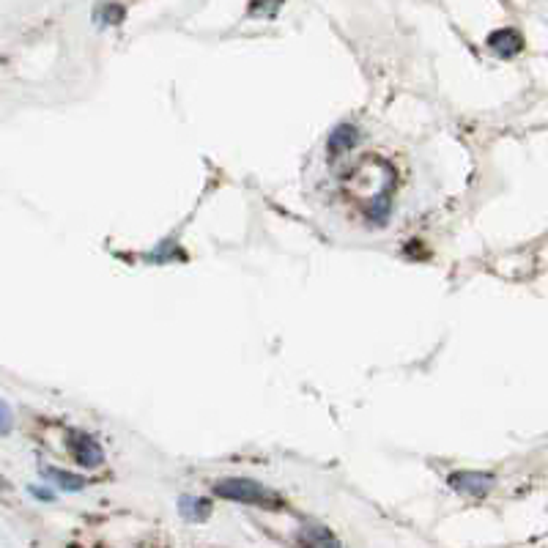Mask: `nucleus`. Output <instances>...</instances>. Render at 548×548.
Masks as SVG:
<instances>
[{
	"label": "nucleus",
	"mask_w": 548,
	"mask_h": 548,
	"mask_svg": "<svg viewBox=\"0 0 548 548\" xmlns=\"http://www.w3.org/2000/svg\"><path fill=\"white\" fill-rule=\"evenodd\" d=\"M296 548H340L338 538L324 524H302L296 532Z\"/></svg>",
	"instance_id": "obj_4"
},
{
	"label": "nucleus",
	"mask_w": 548,
	"mask_h": 548,
	"mask_svg": "<svg viewBox=\"0 0 548 548\" xmlns=\"http://www.w3.org/2000/svg\"><path fill=\"white\" fill-rule=\"evenodd\" d=\"M33 494L39 499H53V491H47V488H33Z\"/></svg>",
	"instance_id": "obj_11"
},
{
	"label": "nucleus",
	"mask_w": 548,
	"mask_h": 548,
	"mask_svg": "<svg viewBox=\"0 0 548 548\" xmlns=\"http://www.w3.org/2000/svg\"><path fill=\"white\" fill-rule=\"evenodd\" d=\"M14 428V414H11V406L6 401H0V436H6Z\"/></svg>",
	"instance_id": "obj_9"
},
{
	"label": "nucleus",
	"mask_w": 548,
	"mask_h": 548,
	"mask_svg": "<svg viewBox=\"0 0 548 548\" xmlns=\"http://www.w3.org/2000/svg\"><path fill=\"white\" fill-rule=\"evenodd\" d=\"M214 494L222 496V499H231V502H239V505L280 507V496L269 491L258 480H250V477H228V480H220V483H214Z\"/></svg>",
	"instance_id": "obj_1"
},
{
	"label": "nucleus",
	"mask_w": 548,
	"mask_h": 548,
	"mask_svg": "<svg viewBox=\"0 0 548 548\" xmlns=\"http://www.w3.org/2000/svg\"><path fill=\"white\" fill-rule=\"evenodd\" d=\"M250 11H253V17L255 14H266V17H269V14H277V11H280V3H255Z\"/></svg>",
	"instance_id": "obj_10"
},
{
	"label": "nucleus",
	"mask_w": 548,
	"mask_h": 548,
	"mask_svg": "<svg viewBox=\"0 0 548 548\" xmlns=\"http://www.w3.org/2000/svg\"><path fill=\"white\" fill-rule=\"evenodd\" d=\"M179 513L192 524L198 521H206L211 516V502L206 499H198V496H181L179 499Z\"/></svg>",
	"instance_id": "obj_8"
},
{
	"label": "nucleus",
	"mask_w": 548,
	"mask_h": 548,
	"mask_svg": "<svg viewBox=\"0 0 548 548\" xmlns=\"http://www.w3.org/2000/svg\"><path fill=\"white\" fill-rule=\"evenodd\" d=\"M359 143V129L354 127V124H338V127L329 132V140H327V151L329 157H343V154H348L351 148Z\"/></svg>",
	"instance_id": "obj_6"
},
{
	"label": "nucleus",
	"mask_w": 548,
	"mask_h": 548,
	"mask_svg": "<svg viewBox=\"0 0 548 548\" xmlns=\"http://www.w3.org/2000/svg\"><path fill=\"white\" fill-rule=\"evenodd\" d=\"M69 450H72L74 461L85 466V469H96V466H102V461H105V450H102V444L96 442V436H91V433H69Z\"/></svg>",
	"instance_id": "obj_2"
},
{
	"label": "nucleus",
	"mask_w": 548,
	"mask_h": 548,
	"mask_svg": "<svg viewBox=\"0 0 548 548\" xmlns=\"http://www.w3.org/2000/svg\"><path fill=\"white\" fill-rule=\"evenodd\" d=\"M39 472H42V477H47L50 483H55L58 488H64V491H83L85 485H88L85 477L64 472V469H58V466H42Z\"/></svg>",
	"instance_id": "obj_7"
},
{
	"label": "nucleus",
	"mask_w": 548,
	"mask_h": 548,
	"mask_svg": "<svg viewBox=\"0 0 548 548\" xmlns=\"http://www.w3.org/2000/svg\"><path fill=\"white\" fill-rule=\"evenodd\" d=\"M447 483H450V488H455L458 494L480 499V496H485L494 488L496 477L488 475V472H472V469H469V472H453V475L447 477Z\"/></svg>",
	"instance_id": "obj_3"
},
{
	"label": "nucleus",
	"mask_w": 548,
	"mask_h": 548,
	"mask_svg": "<svg viewBox=\"0 0 548 548\" xmlns=\"http://www.w3.org/2000/svg\"><path fill=\"white\" fill-rule=\"evenodd\" d=\"M488 47L494 50L499 58H513L524 50V36L513 28H502V31H494L488 36Z\"/></svg>",
	"instance_id": "obj_5"
}]
</instances>
